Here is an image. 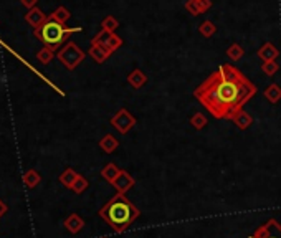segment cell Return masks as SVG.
Masks as SVG:
<instances>
[{"instance_id": "obj_11", "label": "cell", "mask_w": 281, "mask_h": 238, "mask_svg": "<svg viewBox=\"0 0 281 238\" xmlns=\"http://www.w3.org/2000/svg\"><path fill=\"white\" fill-rule=\"evenodd\" d=\"M22 182L27 189H35L36 185H40L41 182V175L36 172L35 169H30L22 175Z\"/></svg>"}, {"instance_id": "obj_14", "label": "cell", "mask_w": 281, "mask_h": 238, "mask_svg": "<svg viewBox=\"0 0 281 238\" xmlns=\"http://www.w3.org/2000/svg\"><path fill=\"white\" fill-rule=\"evenodd\" d=\"M70 17H71V13H70V10H68V8H65V7H58L53 13L50 15L48 18H50V20H53V22H58V23H61V25H65V23L70 20Z\"/></svg>"}, {"instance_id": "obj_20", "label": "cell", "mask_w": 281, "mask_h": 238, "mask_svg": "<svg viewBox=\"0 0 281 238\" xmlns=\"http://www.w3.org/2000/svg\"><path fill=\"white\" fill-rule=\"evenodd\" d=\"M101 174H103V177H105L106 180H109V182L113 184L114 180L118 179V175L121 174V170H119L114 164H108L106 167L103 169V172H101Z\"/></svg>"}, {"instance_id": "obj_24", "label": "cell", "mask_w": 281, "mask_h": 238, "mask_svg": "<svg viewBox=\"0 0 281 238\" xmlns=\"http://www.w3.org/2000/svg\"><path fill=\"white\" fill-rule=\"evenodd\" d=\"M101 27L103 30H108V32H111L114 33L116 30L119 28V22L114 17H111V15H108V17L103 20V23H101Z\"/></svg>"}, {"instance_id": "obj_23", "label": "cell", "mask_w": 281, "mask_h": 238, "mask_svg": "<svg viewBox=\"0 0 281 238\" xmlns=\"http://www.w3.org/2000/svg\"><path fill=\"white\" fill-rule=\"evenodd\" d=\"M243 53H245V50L242 48L240 45L238 43H233L230 45V48L227 50V55H228V58L233 60V61H238L243 56Z\"/></svg>"}, {"instance_id": "obj_17", "label": "cell", "mask_w": 281, "mask_h": 238, "mask_svg": "<svg viewBox=\"0 0 281 238\" xmlns=\"http://www.w3.org/2000/svg\"><path fill=\"white\" fill-rule=\"evenodd\" d=\"M265 98H267L270 103H278L281 100V86L270 85L267 90H265Z\"/></svg>"}, {"instance_id": "obj_26", "label": "cell", "mask_w": 281, "mask_h": 238, "mask_svg": "<svg viewBox=\"0 0 281 238\" xmlns=\"http://www.w3.org/2000/svg\"><path fill=\"white\" fill-rule=\"evenodd\" d=\"M190 124L195 129H202V127L207 126V119H205L204 115H200V113H195V115L192 116V119H190Z\"/></svg>"}, {"instance_id": "obj_27", "label": "cell", "mask_w": 281, "mask_h": 238, "mask_svg": "<svg viewBox=\"0 0 281 238\" xmlns=\"http://www.w3.org/2000/svg\"><path fill=\"white\" fill-rule=\"evenodd\" d=\"M278 68H280V65L277 63V61H265L263 66H262L263 73H267L268 76H273L278 71Z\"/></svg>"}, {"instance_id": "obj_30", "label": "cell", "mask_w": 281, "mask_h": 238, "mask_svg": "<svg viewBox=\"0 0 281 238\" xmlns=\"http://www.w3.org/2000/svg\"><path fill=\"white\" fill-rule=\"evenodd\" d=\"M36 2H38V0H20V3H22L23 7L28 8V10L35 8V7H36Z\"/></svg>"}, {"instance_id": "obj_15", "label": "cell", "mask_w": 281, "mask_h": 238, "mask_svg": "<svg viewBox=\"0 0 281 238\" xmlns=\"http://www.w3.org/2000/svg\"><path fill=\"white\" fill-rule=\"evenodd\" d=\"M128 81H129V85H131L133 88H136V90H138V88L145 85L147 78H145V75L140 70H134L133 73L128 76Z\"/></svg>"}, {"instance_id": "obj_1", "label": "cell", "mask_w": 281, "mask_h": 238, "mask_svg": "<svg viewBox=\"0 0 281 238\" xmlns=\"http://www.w3.org/2000/svg\"><path fill=\"white\" fill-rule=\"evenodd\" d=\"M257 93V86L240 70L222 65L195 90V98L217 119H232Z\"/></svg>"}, {"instance_id": "obj_28", "label": "cell", "mask_w": 281, "mask_h": 238, "mask_svg": "<svg viewBox=\"0 0 281 238\" xmlns=\"http://www.w3.org/2000/svg\"><path fill=\"white\" fill-rule=\"evenodd\" d=\"M185 10L192 15V17L200 15V8H199V5H197V0H187V2H185Z\"/></svg>"}, {"instance_id": "obj_9", "label": "cell", "mask_w": 281, "mask_h": 238, "mask_svg": "<svg viewBox=\"0 0 281 238\" xmlns=\"http://www.w3.org/2000/svg\"><path fill=\"white\" fill-rule=\"evenodd\" d=\"M278 55H280V51L275 48V45L270 43V41L268 43H265L262 48L258 50V56L263 60V63L265 61H275L278 58Z\"/></svg>"}, {"instance_id": "obj_21", "label": "cell", "mask_w": 281, "mask_h": 238, "mask_svg": "<svg viewBox=\"0 0 281 238\" xmlns=\"http://www.w3.org/2000/svg\"><path fill=\"white\" fill-rule=\"evenodd\" d=\"M113 35L111 32H108V30H103L101 28V32L96 35L95 38L91 40V45H101V46H106L109 43V40L113 38Z\"/></svg>"}, {"instance_id": "obj_25", "label": "cell", "mask_w": 281, "mask_h": 238, "mask_svg": "<svg viewBox=\"0 0 281 238\" xmlns=\"http://www.w3.org/2000/svg\"><path fill=\"white\" fill-rule=\"evenodd\" d=\"M88 185H90V184H88V180L80 175V177L76 179V182L73 184L71 190H73V192H75V194H83V192H85V190L88 189Z\"/></svg>"}, {"instance_id": "obj_5", "label": "cell", "mask_w": 281, "mask_h": 238, "mask_svg": "<svg viewBox=\"0 0 281 238\" xmlns=\"http://www.w3.org/2000/svg\"><path fill=\"white\" fill-rule=\"evenodd\" d=\"M111 124H113V126L116 127L121 134H126L129 129H131L134 124H136V119H134L131 115H129L126 110H121V111H118L116 115L113 116Z\"/></svg>"}, {"instance_id": "obj_12", "label": "cell", "mask_w": 281, "mask_h": 238, "mask_svg": "<svg viewBox=\"0 0 281 238\" xmlns=\"http://www.w3.org/2000/svg\"><path fill=\"white\" fill-rule=\"evenodd\" d=\"M113 185L119 190V194H124V192H126V190L133 185V179L129 177V175L124 172V170H121V174L118 175V179L114 180Z\"/></svg>"}, {"instance_id": "obj_6", "label": "cell", "mask_w": 281, "mask_h": 238, "mask_svg": "<svg viewBox=\"0 0 281 238\" xmlns=\"http://www.w3.org/2000/svg\"><path fill=\"white\" fill-rule=\"evenodd\" d=\"M250 238H281V225L277 220H268Z\"/></svg>"}, {"instance_id": "obj_2", "label": "cell", "mask_w": 281, "mask_h": 238, "mask_svg": "<svg viewBox=\"0 0 281 238\" xmlns=\"http://www.w3.org/2000/svg\"><path fill=\"white\" fill-rule=\"evenodd\" d=\"M100 215L113 230L124 232L139 217V210L123 194H118L100 210Z\"/></svg>"}, {"instance_id": "obj_16", "label": "cell", "mask_w": 281, "mask_h": 238, "mask_svg": "<svg viewBox=\"0 0 281 238\" xmlns=\"http://www.w3.org/2000/svg\"><path fill=\"white\" fill-rule=\"evenodd\" d=\"M232 121L235 122L240 129H247L250 124H252L253 119H252V116L248 115V113H245V111L242 110V111H238L237 115L232 118Z\"/></svg>"}, {"instance_id": "obj_8", "label": "cell", "mask_w": 281, "mask_h": 238, "mask_svg": "<svg viewBox=\"0 0 281 238\" xmlns=\"http://www.w3.org/2000/svg\"><path fill=\"white\" fill-rule=\"evenodd\" d=\"M85 227V222H83V219L80 215L76 214H71L66 217L65 220V229L70 232V234H78V232H81V229Z\"/></svg>"}, {"instance_id": "obj_22", "label": "cell", "mask_w": 281, "mask_h": 238, "mask_svg": "<svg viewBox=\"0 0 281 238\" xmlns=\"http://www.w3.org/2000/svg\"><path fill=\"white\" fill-rule=\"evenodd\" d=\"M36 58H38L40 63H43V65H48L51 60L55 58V51L51 50V48H46V46H43L38 53H36Z\"/></svg>"}, {"instance_id": "obj_18", "label": "cell", "mask_w": 281, "mask_h": 238, "mask_svg": "<svg viewBox=\"0 0 281 238\" xmlns=\"http://www.w3.org/2000/svg\"><path fill=\"white\" fill-rule=\"evenodd\" d=\"M199 32H200V35H204L205 38H210L217 33V27H215V23L210 22V20H205V22H202L199 25Z\"/></svg>"}, {"instance_id": "obj_3", "label": "cell", "mask_w": 281, "mask_h": 238, "mask_svg": "<svg viewBox=\"0 0 281 238\" xmlns=\"http://www.w3.org/2000/svg\"><path fill=\"white\" fill-rule=\"evenodd\" d=\"M80 30L81 28H68V27H65V25L53 22V20L48 18L38 30H35V37L38 38L46 48H51L55 51L60 48L61 43H65V41L70 38L71 33L80 32Z\"/></svg>"}, {"instance_id": "obj_29", "label": "cell", "mask_w": 281, "mask_h": 238, "mask_svg": "<svg viewBox=\"0 0 281 238\" xmlns=\"http://www.w3.org/2000/svg\"><path fill=\"white\" fill-rule=\"evenodd\" d=\"M197 5L200 8V13H205L212 7V0H197Z\"/></svg>"}, {"instance_id": "obj_7", "label": "cell", "mask_w": 281, "mask_h": 238, "mask_svg": "<svg viewBox=\"0 0 281 238\" xmlns=\"http://www.w3.org/2000/svg\"><path fill=\"white\" fill-rule=\"evenodd\" d=\"M25 20H27V23L32 25L35 30H38L41 25H43L46 20H48V17H46V15L41 12L38 7H35L32 10H28L27 15H25Z\"/></svg>"}, {"instance_id": "obj_4", "label": "cell", "mask_w": 281, "mask_h": 238, "mask_svg": "<svg viewBox=\"0 0 281 238\" xmlns=\"http://www.w3.org/2000/svg\"><path fill=\"white\" fill-rule=\"evenodd\" d=\"M56 56H58L60 63L63 65L66 70H75L76 66L85 60L86 55H85V51H83L80 46L75 43V41H68V43H66L63 48L56 53Z\"/></svg>"}, {"instance_id": "obj_31", "label": "cell", "mask_w": 281, "mask_h": 238, "mask_svg": "<svg viewBox=\"0 0 281 238\" xmlns=\"http://www.w3.org/2000/svg\"><path fill=\"white\" fill-rule=\"evenodd\" d=\"M7 210H8V209H7V205H5L2 200H0V219H2V217H3L5 214H7Z\"/></svg>"}, {"instance_id": "obj_10", "label": "cell", "mask_w": 281, "mask_h": 238, "mask_svg": "<svg viewBox=\"0 0 281 238\" xmlns=\"http://www.w3.org/2000/svg\"><path fill=\"white\" fill-rule=\"evenodd\" d=\"M90 56L96 61V63H103V61H106L109 56H111V51L101 45H91Z\"/></svg>"}, {"instance_id": "obj_13", "label": "cell", "mask_w": 281, "mask_h": 238, "mask_svg": "<svg viewBox=\"0 0 281 238\" xmlns=\"http://www.w3.org/2000/svg\"><path fill=\"white\" fill-rule=\"evenodd\" d=\"M80 177V175H78V172L76 170H73V169H65V172H61V175H60V182H61V185H65L66 189H71L73 187V184L76 182V179Z\"/></svg>"}, {"instance_id": "obj_19", "label": "cell", "mask_w": 281, "mask_h": 238, "mask_svg": "<svg viewBox=\"0 0 281 238\" xmlns=\"http://www.w3.org/2000/svg\"><path fill=\"white\" fill-rule=\"evenodd\" d=\"M100 146H101V149L105 152H113V151H116V147H118V141L116 139H114L111 134H108V136H105L100 141Z\"/></svg>"}]
</instances>
